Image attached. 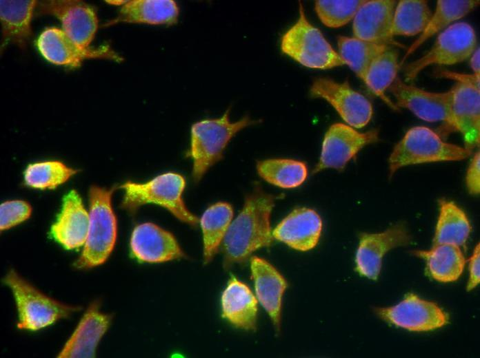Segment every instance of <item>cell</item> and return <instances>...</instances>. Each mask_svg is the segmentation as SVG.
Returning <instances> with one entry per match:
<instances>
[{"mask_svg": "<svg viewBox=\"0 0 480 358\" xmlns=\"http://www.w3.org/2000/svg\"><path fill=\"white\" fill-rule=\"evenodd\" d=\"M257 302L250 288L232 277L221 295L222 316L236 328L254 330L257 327Z\"/></svg>", "mask_w": 480, "mask_h": 358, "instance_id": "24", "label": "cell"}, {"mask_svg": "<svg viewBox=\"0 0 480 358\" xmlns=\"http://www.w3.org/2000/svg\"><path fill=\"white\" fill-rule=\"evenodd\" d=\"M77 170L58 160L29 165L24 172L26 184L39 189H52L66 182Z\"/></svg>", "mask_w": 480, "mask_h": 358, "instance_id": "34", "label": "cell"}, {"mask_svg": "<svg viewBox=\"0 0 480 358\" xmlns=\"http://www.w3.org/2000/svg\"><path fill=\"white\" fill-rule=\"evenodd\" d=\"M396 107L410 111L427 122H443L450 125V92H430L397 78L388 88Z\"/></svg>", "mask_w": 480, "mask_h": 358, "instance_id": "16", "label": "cell"}, {"mask_svg": "<svg viewBox=\"0 0 480 358\" xmlns=\"http://www.w3.org/2000/svg\"><path fill=\"white\" fill-rule=\"evenodd\" d=\"M374 312L386 322L413 332L431 331L446 326L448 315L436 303L408 293L397 304L375 308Z\"/></svg>", "mask_w": 480, "mask_h": 358, "instance_id": "9", "label": "cell"}, {"mask_svg": "<svg viewBox=\"0 0 480 358\" xmlns=\"http://www.w3.org/2000/svg\"><path fill=\"white\" fill-rule=\"evenodd\" d=\"M230 109L219 118H207L192 124L188 156L192 160V177L199 182L208 170L223 156V151L234 135L245 127L258 121L248 116L231 122Z\"/></svg>", "mask_w": 480, "mask_h": 358, "instance_id": "3", "label": "cell"}, {"mask_svg": "<svg viewBox=\"0 0 480 358\" xmlns=\"http://www.w3.org/2000/svg\"><path fill=\"white\" fill-rule=\"evenodd\" d=\"M470 59V66L472 71V74L480 79V51L477 48L472 54Z\"/></svg>", "mask_w": 480, "mask_h": 358, "instance_id": "39", "label": "cell"}, {"mask_svg": "<svg viewBox=\"0 0 480 358\" xmlns=\"http://www.w3.org/2000/svg\"><path fill=\"white\" fill-rule=\"evenodd\" d=\"M413 253L426 261V273L439 282L457 281L466 264L461 248L453 244L433 245L429 250L414 251Z\"/></svg>", "mask_w": 480, "mask_h": 358, "instance_id": "26", "label": "cell"}, {"mask_svg": "<svg viewBox=\"0 0 480 358\" xmlns=\"http://www.w3.org/2000/svg\"><path fill=\"white\" fill-rule=\"evenodd\" d=\"M322 228L321 218L314 210L301 207L292 211L277 224L272 236L293 249L308 251L318 244Z\"/></svg>", "mask_w": 480, "mask_h": 358, "instance_id": "18", "label": "cell"}, {"mask_svg": "<svg viewBox=\"0 0 480 358\" xmlns=\"http://www.w3.org/2000/svg\"><path fill=\"white\" fill-rule=\"evenodd\" d=\"M89 226V213L75 190L68 192L63 200L62 209L51 228L54 240L70 250L83 246Z\"/></svg>", "mask_w": 480, "mask_h": 358, "instance_id": "22", "label": "cell"}, {"mask_svg": "<svg viewBox=\"0 0 480 358\" xmlns=\"http://www.w3.org/2000/svg\"><path fill=\"white\" fill-rule=\"evenodd\" d=\"M99 303L90 304L58 357H94L102 337L108 330L112 317L99 310Z\"/></svg>", "mask_w": 480, "mask_h": 358, "instance_id": "19", "label": "cell"}, {"mask_svg": "<svg viewBox=\"0 0 480 358\" xmlns=\"http://www.w3.org/2000/svg\"><path fill=\"white\" fill-rule=\"evenodd\" d=\"M439 213L432 240L433 245L448 244L465 247L472 231L470 222L453 201L441 199Z\"/></svg>", "mask_w": 480, "mask_h": 358, "instance_id": "28", "label": "cell"}, {"mask_svg": "<svg viewBox=\"0 0 480 358\" xmlns=\"http://www.w3.org/2000/svg\"><path fill=\"white\" fill-rule=\"evenodd\" d=\"M250 268L256 297L270 316L277 332L281 327L283 295L288 284L279 271L267 260L253 256Z\"/></svg>", "mask_w": 480, "mask_h": 358, "instance_id": "21", "label": "cell"}, {"mask_svg": "<svg viewBox=\"0 0 480 358\" xmlns=\"http://www.w3.org/2000/svg\"><path fill=\"white\" fill-rule=\"evenodd\" d=\"M472 153L465 147L444 141L427 127H413L394 147L388 158L389 175L409 165L462 160Z\"/></svg>", "mask_w": 480, "mask_h": 358, "instance_id": "5", "label": "cell"}, {"mask_svg": "<svg viewBox=\"0 0 480 358\" xmlns=\"http://www.w3.org/2000/svg\"><path fill=\"white\" fill-rule=\"evenodd\" d=\"M37 1L1 0L0 20L2 39L1 51L8 44L23 49L32 36L31 21Z\"/></svg>", "mask_w": 480, "mask_h": 358, "instance_id": "25", "label": "cell"}, {"mask_svg": "<svg viewBox=\"0 0 480 358\" xmlns=\"http://www.w3.org/2000/svg\"><path fill=\"white\" fill-rule=\"evenodd\" d=\"M115 188L96 185L89 191V226L83 251L74 264L79 269H89L103 264L112 252L117 236V221L112 207Z\"/></svg>", "mask_w": 480, "mask_h": 358, "instance_id": "2", "label": "cell"}, {"mask_svg": "<svg viewBox=\"0 0 480 358\" xmlns=\"http://www.w3.org/2000/svg\"><path fill=\"white\" fill-rule=\"evenodd\" d=\"M477 48V39L473 28L466 22L453 23L438 35L426 54L404 67L405 80L406 82L413 81L430 65L462 63L468 59Z\"/></svg>", "mask_w": 480, "mask_h": 358, "instance_id": "8", "label": "cell"}, {"mask_svg": "<svg viewBox=\"0 0 480 358\" xmlns=\"http://www.w3.org/2000/svg\"><path fill=\"white\" fill-rule=\"evenodd\" d=\"M310 92L312 97L329 103L346 124L355 129L365 127L372 118V103L353 90L348 81L338 83L331 78H319L313 82Z\"/></svg>", "mask_w": 480, "mask_h": 358, "instance_id": "11", "label": "cell"}, {"mask_svg": "<svg viewBox=\"0 0 480 358\" xmlns=\"http://www.w3.org/2000/svg\"><path fill=\"white\" fill-rule=\"evenodd\" d=\"M339 54L356 75L364 81L374 60L390 45L367 41L356 37H338Z\"/></svg>", "mask_w": 480, "mask_h": 358, "instance_id": "31", "label": "cell"}, {"mask_svg": "<svg viewBox=\"0 0 480 358\" xmlns=\"http://www.w3.org/2000/svg\"><path fill=\"white\" fill-rule=\"evenodd\" d=\"M31 206L23 200H9L0 206L1 231L9 229L28 220L31 215Z\"/></svg>", "mask_w": 480, "mask_h": 358, "instance_id": "36", "label": "cell"}, {"mask_svg": "<svg viewBox=\"0 0 480 358\" xmlns=\"http://www.w3.org/2000/svg\"><path fill=\"white\" fill-rule=\"evenodd\" d=\"M3 282L10 288L14 297L19 315L17 328L21 330H40L81 309L46 295L13 269L8 271Z\"/></svg>", "mask_w": 480, "mask_h": 358, "instance_id": "6", "label": "cell"}, {"mask_svg": "<svg viewBox=\"0 0 480 358\" xmlns=\"http://www.w3.org/2000/svg\"><path fill=\"white\" fill-rule=\"evenodd\" d=\"M299 13L297 21L281 37V52L309 68L326 70L344 65L321 32L308 21L301 3Z\"/></svg>", "mask_w": 480, "mask_h": 358, "instance_id": "7", "label": "cell"}, {"mask_svg": "<svg viewBox=\"0 0 480 358\" xmlns=\"http://www.w3.org/2000/svg\"><path fill=\"white\" fill-rule=\"evenodd\" d=\"M179 7L173 0H131L124 1L118 15L104 26L118 23L172 25L177 23Z\"/></svg>", "mask_w": 480, "mask_h": 358, "instance_id": "23", "label": "cell"}, {"mask_svg": "<svg viewBox=\"0 0 480 358\" xmlns=\"http://www.w3.org/2000/svg\"><path fill=\"white\" fill-rule=\"evenodd\" d=\"M479 0H439L435 10L419 37L408 47L401 60L403 65L421 45L432 36L443 31L453 23L464 17L479 5Z\"/></svg>", "mask_w": 480, "mask_h": 358, "instance_id": "27", "label": "cell"}, {"mask_svg": "<svg viewBox=\"0 0 480 358\" xmlns=\"http://www.w3.org/2000/svg\"><path fill=\"white\" fill-rule=\"evenodd\" d=\"M363 0H319L314 10L321 21L329 28H339L353 20Z\"/></svg>", "mask_w": 480, "mask_h": 358, "instance_id": "35", "label": "cell"}, {"mask_svg": "<svg viewBox=\"0 0 480 358\" xmlns=\"http://www.w3.org/2000/svg\"><path fill=\"white\" fill-rule=\"evenodd\" d=\"M411 240L406 226L396 224L383 231L360 235L355 256L356 270L362 276L375 280L389 251L407 245Z\"/></svg>", "mask_w": 480, "mask_h": 358, "instance_id": "15", "label": "cell"}, {"mask_svg": "<svg viewBox=\"0 0 480 358\" xmlns=\"http://www.w3.org/2000/svg\"><path fill=\"white\" fill-rule=\"evenodd\" d=\"M469 277L467 291L474 288L480 282L479 244H477L469 260Z\"/></svg>", "mask_w": 480, "mask_h": 358, "instance_id": "38", "label": "cell"}, {"mask_svg": "<svg viewBox=\"0 0 480 358\" xmlns=\"http://www.w3.org/2000/svg\"><path fill=\"white\" fill-rule=\"evenodd\" d=\"M37 14L57 18L63 31L79 46L90 48L99 24L94 7L81 1L50 0L37 3Z\"/></svg>", "mask_w": 480, "mask_h": 358, "instance_id": "12", "label": "cell"}, {"mask_svg": "<svg viewBox=\"0 0 480 358\" xmlns=\"http://www.w3.org/2000/svg\"><path fill=\"white\" fill-rule=\"evenodd\" d=\"M396 5L393 0L365 1L353 19L354 37L374 43L395 45L391 31Z\"/></svg>", "mask_w": 480, "mask_h": 358, "instance_id": "20", "label": "cell"}, {"mask_svg": "<svg viewBox=\"0 0 480 358\" xmlns=\"http://www.w3.org/2000/svg\"><path fill=\"white\" fill-rule=\"evenodd\" d=\"M37 45L41 54L49 62L72 67L81 66L85 59H109L121 61L119 56L106 45L98 48L83 49L63 31L55 27L46 28L39 35Z\"/></svg>", "mask_w": 480, "mask_h": 358, "instance_id": "14", "label": "cell"}, {"mask_svg": "<svg viewBox=\"0 0 480 358\" xmlns=\"http://www.w3.org/2000/svg\"><path fill=\"white\" fill-rule=\"evenodd\" d=\"M257 171L268 183L283 189H293L302 185L308 176L304 162L288 158L259 160Z\"/></svg>", "mask_w": 480, "mask_h": 358, "instance_id": "30", "label": "cell"}, {"mask_svg": "<svg viewBox=\"0 0 480 358\" xmlns=\"http://www.w3.org/2000/svg\"><path fill=\"white\" fill-rule=\"evenodd\" d=\"M432 13L426 1H399L394 12L392 36L420 34L424 30Z\"/></svg>", "mask_w": 480, "mask_h": 358, "instance_id": "33", "label": "cell"}, {"mask_svg": "<svg viewBox=\"0 0 480 358\" xmlns=\"http://www.w3.org/2000/svg\"><path fill=\"white\" fill-rule=\"evenodd\" d=\"M466 185L471 195H478L480 192V154L477 151L468 167L466 174Z\"/></svg>", "mask_w": 480, "mask_h": 358, "instance_id": "37", "label": "cell"}, {"mask_svg": "<svg viewBox=\"0 0 480 358\" xmlns=\"http://www.w3.org/2000/svg\"><path fill=\"white\" fill-rule=\"evenodd\" d=\"M275 197L257 184L246 196L243 207L233 220L222 243L223 266L246 261L257 250L273 241L270 215Z\"/></svg>", "mask_w": 480, "mask_h": 358, "instance_id": "1", "label": "cell"}, {"mask_svg": "<svg viewBox=\"0 0 480 358\" xmlns=\"http://www.w3.org/2000/svg\"><path fill=\"white\" fill-rule=\"evenodd\" d=\"M230 204L218 202L210 205L199 219L203 244V261L209 263L217 253L232 221Z\"/></svg>", "mask_w": 480, "mask_h": 358, "instance_id": "29", "label": "cell"}, {"mask_svg": "<svg viewBox=\"0 0 480 358\" xmlns=\"http://www.w3.org/2000/svg\"><path fill=\"white\" fill-rule=\"evenodd\" d=\"M398 59V51L389 46L372 63L363 81L374 94L393 109L397 107L386 96V91L397 78L399 67Z\"/></svg>", "mask_w": 480, "mask_h": 358, "instance_id": "32", "label": "cell"}, {"mask_svg": "<svg viewBox=\"0 0 480 358\" xmlns=\"http://www.w3.org/2000/svg\"><path fill=\"white\" fill-rule=\"evenodd\" d=\"M449 92V126L461 134L464 147L472 151L480 143L479 82H457Z\"/></svg>", "mask_w": 480, "mask_h": 358, "instance_id": "13", "label": "cell"}, {"mask_svg": "<svg viewBox=\"0 0 480 358\" xmlns=\"http://www.w3.org/2000/svg\"><path fill=\"white\" fill-rule=\"evenodd\" d=\"M185 187V178L175 172L160 174L144 183L128 181L120 186L125 192L121 207L134 214L141 206L154 204L165 208L183 223L196 227L199 219L184 203Z\"/></svg>", "mask_w": 480, "mask_h": 358, "instance_id": "4", "label": "cell"}, {"mask_svg": "<svg viewBox=\"0 0 480 358\" xmlns=\"http://www.w3.org/2000/svg\"><path fill=\"white\" fill-rule=\"evenodd\" d=\"M378 139L377 129L361 132L347 124L334 123L324 136L319 160L314 173L326 169H343L360 150Z\"/></svg>", "mask_w": 480, "mask_h": 358, "instance_id": "10", "label": "cell"}, {"mask_svg": "<svg viewBox=\"0 0 480 358\" xmlns=\"http://www.w3.org/2000/svg\"><path fill=\"white\" fill-rule=\"evenodd\" d=\"M130 249L132 255L142 262L162 263L186 257L174 235L152 222L134 228Z\"/></svg>", "mask_w": 480, "mask_h": 358, "instance_id": "17", "label": "cell"}]
</instances>
